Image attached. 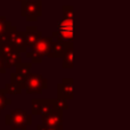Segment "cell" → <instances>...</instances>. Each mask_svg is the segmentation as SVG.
I'll list each match as a JSON object with an SVG mask.
<instances>
[{"mask_svg":"<svg viewBox=\"0 0 130 130\" xmlns=\"http://www.w3.org/2000/svg\"><path fill=\"white\" fill-rule=\"evenodd\" d=\"M5 124L10 130H26L32 124V114L23 110H14L5 117Z\"/></svg>","mask_w":130,"mask_h":130,"instance_id":"6da1fadb","label":"cell"},{"mask_svg":"<svg viewBox=\"0 0 130 130\" xmlns=\"http://www.w3.org/2000/svg\"><path fill=\"white\" fill-rule=\"evenodd\" d=\"M21 15L27 22H37L42 16V1L41 0H23L21 7Z\"/></svg>","mask_w":130,"mask_h":130,"instance_id":"7a4b0ae2","label":"cell"},{"mask_svg":"<svg viewBox=\"0 0 130 130\" xmlns=\"http://www.w3.org/2000/svg\"><path fill=\"white\" fill-rule=\"evenodd\" d=\"M57 107V98H33L31 101V113L32 115L49 114Z\"/></svg>","mask_w":130,"mask_h":130,"instance_id":"3957f363","label":"cell"},{"mask_svg":"<svg viewBox=\"0 0 130 130\" xmlns=\"http://www.w3.org/2000/svg\"><path fill=\"white\" fill-rule=\"evenodd\" d=\"M48 88V80L41 74L30 73L27 75L25 90L27 95H41L43 90Z\"/></svg>","mask_w":130,"mask_h":130,"instance_id":"277c9868","label":"cell"},{"mask_svg":"<svg viewBox=\"0 0 130 130\" xmlns=\"http://www.w3.org/2000/svg\"><path fill=\"white\" fill-rule=\"evenodd\" d=\"M7 41L11 43L14 50L17 53H25L27 50V46L25 42V33L23 31H17L16 26H13L7 32Z\"/></svg>","mask_w":130,"mask_h":130,"instance_id":"5b68a950","label":"cell"},{"mask_svg":"<svg viewBox=\"0 0 130 130\" xmlns=\"http://www.w3.org/2000/svg\"><path fill=\"white\" fill-rule=\"evenodd\" d=\"M74 80L72 78H64L57 85V98L65 99H73L74 98Z\"/></svg>","mask_w":130,"mask_h":130,"instance_id":"8992f818","label":"cell"},{"mask_svg":"<svg viewBox=\"0 0 130 130\" xmlns=\"http://www.w3.org/2000/svg\"><path fill=\"white\" fill-rule=\"evenodd\" d=\"M41 123L46 127H63V111L55 108L47 115L41 117Z\"/></svg>","mask_w":130,"mask_h":130,"instance_id":"52a82bcc","label":"cell"},{"mask_svg":"<svg viewBox=\"0 0 130 130\" xmlns=\"http://www.w3.org/2000/svg\"><path fill=\"white\" fill-rule=\"evenodd\" d=\"M53 41H54V38H53L52 36L50 37L42 36L41 38H39V40L33 45L32 49L36 50V52L39 53L40 55H42L43 57H47L48 53H49V50H50V47H52Z\"/></svg>","mask_w":130,"mask_h":130,"instance_id":"ba28073f","label":"cell"},{"mask_svg":"<svg viewBox=\"0 0 130 130\" xmlns=\"http://www.w3.org/2000/svg\"><path fill=\"white\" fill-rule=\"evenodd\" d=\"M70 43L72 42H63V41H57V40L53 41L50 50L47 55V58H54V59L62 58Z\"/></svg>","mask_w":130,"mask_h":130,"instance_id":"9c48e42d","label":"cell"},{"mask_svg":"<svg viewBox=\"0 0 130 130\" xmlns=\"http://www.w3.org/2000/svg\"><path fill=\"white\" fill-rule=\"evenodd\" d=\"M25 33V42L27 48H32L33 45L39 40V38L42 37V32L39 31L37 26H27L24 31Z\"/></svg>","mask_w":130,"mask_h":130,"instance_id":"30bf717a","label":"cell"},{"mask_svg":"<svg viewBox=\"0 0 130 130\" xmlns=\"http://www.w3.org/2000/svg\"><path fill=\"white\" fill-rule=\"evenodd\" d=\"M73 47H74V43H70L69 47L66 48V50H65V54L63 55V57H62V59H63V62H62V66H63V69H72V67L74 66V52H73Z\"/></svg>","mask_w":130,"mask_h":130,"instance_id":"8fae6325","label":"cell"},{"mask_svg":"<svg viewBox=\"0 0 130 130\" xmlns=\"http://www.w3.org/2000/svg\"><path fill=\"white\" fill-rule=\"evenodd\" d=\"M4 62H5L6 69H11V67H15L17 64H20L22 62V58L20 56V53L14 50L10 54H8L7 56L4 57Z\"/></svg>","mask_w":130,"mask_h":130,"instance_id":"7c38bea8","label":"cell"},{"mask_svg":"<svg viewBox=\"0 0 130 130\" xmlns=\"http://www.w3.org/2000/svg\"><path fill=\"white\" fill-rule=\"evenodd\" d=\"M11 27V22L6 20L5 16H0V41H7V32Z\"/></svg>","mask_w":130,"mask_h":130,"instance_id":"4fadbf2b","label":"cell"},{"mask_svg":"<svg viewBox=\"0 0 130 130\" xmlns=\"http://www.w3.org/2000/svg\"><path fill=\"white\" fill-rule=\"evenodd\" d=\"M4 89L7 95H14V96H15V95H21L22 94V90H23L17 83L11 82V81L5 85Z\"/></svg>","mask_w":130,"mask_h":130,"instance_id":"5bb4252c","label":"cell"},{"mask_svg":"<svg viewBox=\"0 0 130 130\" xmlns=\"http://www.w3.org/2000/svg\"><path fill=\"white\" fill-rule=\"evenodd\" d=\"M31 67H32V63H23V62H21L20 64H17L15 66L16 69L15 73L20 74V75H27V74L31 73Z\"/></svg>","mask_w":130,"mask_h":130,"instance_id":"9a60e30c","label":"cell"},{"mask_svg":"<svg viewBox=\"0 0 130 130\" xmlns=\"http://www.w3.org/2000/svg\"><path fill=\"white\" fill-rule=\"evenodd\" d=\"M26 57L31 61V63L32 64H40V63H42V61H43V58L45 57L42 56V55H40L39 53H37L36 50H26Z\"/></svg>","mask_w":130,"mask_h":130,"instance_id":"2e32d148","label":"cell"},{"mask_svg":"<svg viewBox=\"0 0 130 130\" xmlns=\"http://www.w3.org/2000/svg\"><path fill=\"white\" fill-rule=\"evenodd\" d=\"M29 75V74H27ZM27 75H20L17 73H11L10 74V81L11 82H15L20 86L22 89H25V83H26V79H27Z\"/></svg>","mask_w":130,"mask_h":130,"instance_id":"e0dca14e","label":"cell"},{"mask_svg":"<svg viewBox=\"0 0 130 130\" xmlns=\"http://www.w3.org/2000/svg\"><path fill=\"white\" fill-rule=\"evenodd\" d=\"M11 104V99L7 97V94L5 91V89H0V113L5 110L8 105Z\"/></svg>","mask_w":130,"mask_h":130,"instance_id":"ac0fdd59","label":"cell"},{"mask_svg":"<svg viewBox=\"0 0 130 130\" xmlns=\"http://www.w3.org/2000/svg\"><path fill=\"white\" fill-rule=\"evenodd\" d=\"M11 52H14V47L11 46V43H9L8 41H0V56L5 57Z\"/></svg>","mask_w":130,"mask_h":130,"instance_id":"d6986e66","label":"cell"},{"mask_svg":"<svg viewBox=\"0 0 130 130\" xmlns=\"http://www.w3.org/2000/svg\"><path fill=\"white\" fill-rule=\"evenodd\" d=\"M62 11H63V17L73 18V16H74V7L73 6L64 5V6H62Z\"/></svg>","mask_w":130,"mask_h":130,"instance_id":"ffe728a7","label":"cell"},{"mask_svg":"<svg viewBox=\"0 0 130 130\" xmlns=\"http://www.w3.org/2000/svg\"><path fill=\"white\" fill-rule=\"evenodd\" d=\"M57 107L59 108L61 111H66L69 108V105H67V101L65 99H61V98H57Z\"/></svg>","mask_w":130,"mask_h":130,"instance_id":"44dd1931","label":"cell"},{"mask_svg":"<svg viewBox=\"0 0 130 130\" xmlns=\"http://www.w3.org/2000/svg\"><path fill=\"white\" fill-rule=\"evenodd\" d=\"M36 130H63V127H46L41 123L37 126Z\"/></svg>","mask_w":130,"mask_h":130,"instance_id":"7402d4cb","label":"cell"},{"mask_svg":"<svg viewBox=\"0 0 130 130\" xmlns=\"http://www.w3.org/2000/svg\"><path fill=\"white\" fill-rule=\"evenodd\" d=\"M0 73H1V74L6 73V66H5L4 57H2V56H0Z\"/></svg>","mask_w":130,"mask_h":130,"instance_id":"603a6c76","label":"cell"},{"mask_svg":"<svg viewBox=\"0 0 130 130\" xmlns=\"http://www.w3.org/2000/svg\"><path fill=\"white\" fill-rule=\"evenodd\" d=\"M18 1H23V0H18Z\"/></svg>","mask_w":130,"mask_h":130,"instance_id":"cb8c5ba5","label":"cell"},{"mask_svg":"<svg viewBox=\"0 0 130 130\" xmlns=\"http://www.w3.org/2000/svg\"><path fill=\"white\" fill-rule=\"evenodd\" d=\"M26 130H27V129H26Z\"/></svg>","mask_w":130,"mask_h":130,"instance_id":"d4e9b609","label":"cell"}]
</instances>
